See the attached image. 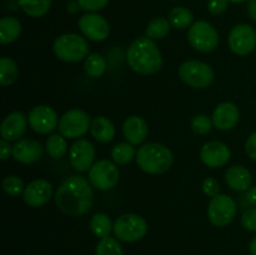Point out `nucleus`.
Segmentation results:
<instances>
[{"label": "nucleus", "instance_id": "nucleus-8", "mask_svg": "<svg viewBox=\"0 0 256 255\" xmlns=\"http://www.w3.org/2000/svg\"><path fill=\"white\" fill-rule=\"evenodd\" d=\"M92 126L90 116L80 109H72L65 112L59 120L60 134L68 139H78L88 132Z\"/></svg>", "mask_w": 256, "mask_h": 255}, {"label": "nucleus", "instance_id": "nucleus-44", "mask_svg": "<svg viewBox=\"0 0 256 255\" xmlns=\"http://www.w3.org/2000/svg\"><path fill=\"white\" fill-rule=\"evenodd\" d=\"M229 2H246V0H229Z\"/></svg>", "mask_w": 256, "mask_h": 255}, {"label": "nucleus", "instance_id": "nucleus-26", "mask_svg": "<svg viewBox=\"0 0 256 255\" xmlns=\"http://www.w3.org/2000/svg\"><path fill=\"white\" fill-rule=\"evenodd\" d=\"M85 72L89 75L90 78H100L104 75L105 70H106V62L102 58V55L98 54V52H92L86 56L84 62Z\"/></svg>", "mask_w": 256, "mask_h": 255}, {"label": "nucleus", "instance_id": "nucleus-24", "mask_svg": "<svg viewBox=\"0 0 256 255\" xmlns=\"http://www.w3.org/2000/svg\"><path fill=\"white\" fill-rule=\"evenodd\" d=\"M90 230L98 238L110 236V232H114V224L112 219L104 212H96L90 219Z\"/></svg>", "mask_w": 256, "mask_h": 255}, {"label": "nucleus", "instance_id": "nucleus-13", "mask_svg": "<svg viewBox=\"0 0 256 255\" xmlns=\"http://www.w3.org/2000/svg\"><path fill=\"white\" fill-rule=\"evenodd\" d=\"M95 159V148L89 140L79 139L72 145L69 152L70 165L79 172L90 170Z\"/></svg>", "mask_w": 256, "mask_h": 255}, {"label": "nucleus", "instance_id": "nucleus-31", "mask_svg": "<svg viewBox=\"0 0 256 255\" xmlns=\"http://www.w3.org/2000/svg\"><path fill=\"white\" fill-rule=\"evenodd\" d=\"M46 152L54 159H59L65 155L68 150V144L65 138L62 134H54L48 138L46 140Z\"/></svg>", "mask_w": 256, "mask_h": 255}, {"label": "nucleus", "instance_id": "nucleus-19", "mask_svg": "<svg viewBox=\"0 0 256 255\" xmlns=\"http://www.w3.org/2000/svg\"><path fill=\"white\" fill-rule=\"evenodd\" d=\"M28 118L22 112H14L8 115L0 128V134L6 142H18L24 135L28 126Z\"/></svg>", "mask_w": 256, "mask_h": 255}, {"label": "nucleus", "instance_id": "nucleus-23", "mask_svg": "<svg viewBox=\"0 0 256 255\" xmlns=\"http://www.w3.org/2000/svg\"><path fill=\"white\" fill-rule=\"evenodd\" d=\"M22 34V24L16 18L5 16L0 20V42L10 44Z\"/></svg>", "mask_w": 256, "mask_h": 255}, {"label": "nucleus", "instance_id": "nucleus-12", "mask_svg": "<svg viewBox=\"0 0 256 255\" xmlns=\"http://www.w3.org/2000/svg\"><path fill=\"white\" fill-rule=\"evenodd\" d=\"M30 128L39 134H50L59 126L58 114L48 105H36L29 112Z\"/></svg>", "mask_w": 256, "mask_h": 255}, {"label": "nucleus", "instance_id": "nucleus-18", "mask_svg": "<svg viewBox=\"0 0 256 255\" xmlns=\"http://www.w3.org/2000/svg\"><path fill=\"white\" fill-rule=\"evenodd\" d=\"M239 108L234 102H225L218 105L212 112V124L219 130H230L239 122Z\"/></svg>", "mask_w": 256, "mask_h": 255}, {"label": "nucleus", "instance_id": "nucleus-2", "mask_svg": "<svg viewBox=\"0 0 256 255\" xmlns=\"http://www.w3.org/2000/svg\"><path fill=\"white\" fill-rule=\"evenodd\" d=\"M126 62L135 72L156 74L162 66V56L158 45L148 36H140L132 42L126 52Z\"/></svg>", "mask_w": 256, "mask_h": 255}, {"label": "nucleus", "instance_id": "nucleus-22", "mask_svg": "<svg viewBox=\"0 0 256 255\" xmlns=\"http://www.w3.org/2000/svg\"><path fill=\"white\" fill-rule=\"evenodd\" d=\"M90 132L99 142H110L115 136L114 124L105 116H98L92 122Z\"/></svg>", "mask_w": 256, "mask_h": 255}, {"label": "nucleus", "instance_id": "nucleus-38", "mask_svg": "<svg viewBox=\"0 0 256 255\" xmlns=\"http://www.w3.org/2000/svg\"><path fill=\"white\" fill-rule=\"evenodd\" d=\"M228 4H229V0H209L208 9L212 14L219 15L228 9Z\"/></svg>", "mask_w": 256, "mask_h": 255}, {"label": "nucleus", "instance_id": "nucleus-4", "mask_svg": "<svg viewBox=\"0 0 256 255\" xmlns=\"http://www.w3.org/2000/svg\"><path fill=\"white\" fill-rule=\"evenodd\" d=\"M52 50L56 58L62 62H76L86 59L89 55V42L82 35L68 32L55 39Z\"/></svg>", "mask_w": 256, "mask_h": 255}, {"label": "nucleus", "instance_id": "nucleus-5", "mask_svg": "<svg viewBox=\"0 0 256 255\" xmlns=\"http://www.w3.org/2000/svg\"><path fill=\"white\" fill-rule=\"evenodd\" d=\"M148 224L142 216L138 214L120 215L114 222V235L124 242H135L145 236Z\"/></svg>", "mask_w": 256, "mask_h": 255}, {"label": "nucleus", "instance_id": "nucleus-20", "mask_svg": "<svg viewBox=\"0 0 256 255\" xmlns=\"http://www.w3.org/2000/svg\"><path fill=\"white\" fill-rule=\"evenodd\" d=\"M122 132L124 136L130 144L132 145H139L144 142V140L148 138V124L142 118L136 116H130L125 120L124 125H122Z\"/></svg>", "mask_w": 256, "mask_h": 255}, {"label": "nucleus", "instance_id": "nucleus-29", "mask_svg": "<svg viewBox=\"0 0 256 255\" xmlns=\"http://www.w3.org/2000/svg\"><path fill=\"white\" fill-rule=\"evenodd\" d=\"M170 22L166 20L165 18H154L152 20H150V22L148 24L146 30H145V34L150 39H164L170 32Z\"/></svg>", "mask_w": 256, "mask_h": 255}, {"label": "nucleus", "instance_id": "nucleus-41", "mask_svg": "<svg viewBox=\"0 0 256 255\" xmlns=\"http://www.w3.org/2000/svg\"><path fill=\"white\" fill-rule=\"evenodd\" d=\"M246 200L252 205H255L256 206V186L250 188L246 192Z\"/></svg>", "mask_w": 256, "mask_h": 255}, {"label": "nucleus", "instance_id": "nucleus-7", "mask_svg": "<svg viewBox=\"0 0 256 255\" xmlns=\"http://www.w3.org/2000/svg\"><path fill=\"white\" fill-rule=\"evenodd\" d=\"M188 40L198 52H210L219 45V34L210 22L199 20L190 26Z\"/></svg>", "mask_w": 256, "mask_h": 255}, {"label": "nucleus", "instance_id": "nucleus-11", "mask_svg": "<svg viewBox=\"0 0 256 255\" xmlns=\"http://www.w3.org/2000/svg\"><path fill=\"white\" fill-rule=\"evenodd\" d=\"M229 46L232 52L245 56L256 48V32L248 24H239L232 29L229 34Z\"/></svg>", "mask_w": 256, "mask_h": 255}, {"label": "nucleus", "instance_id": "nucleus-27", "mask_svg": "<svg viewBox=\"0 0 256 255\" xmlns=\"http://www.w3.org/2000/svg\"><path fill=\"white\" fill-rule=\"evenodd\" d=\"M192 12L184 6H176L170 10L169 22L176 29H186L192 25Z\"/></svg>", "mask_w": 256, "mask_h": 255}, {"label": "nucleus", "instance_id": "nucleus-32", "mask_svg": "<svg viewBox=\"0 0 256 255\" xmlns=\"http://www.w3.org/2000/svg\"><path fill=\"white\" fill-rule=\"evenodd\" d=\"M95 255H124L120 242L114 238H102L98 242Z\"/></svg>", "mask_w": 256, "mask_h": 255}, {"label": "nucleus", "instance_id": "nucleus-36", "mask_svg": "<svg viewBox=\"0 0 256 255\" xmlns=\"http://www.w3.org/2000/svg\"><path fill=\"white\" fill-rule=\"evenodd\" d=\"M202 192L210 198H214L220 194V184L216 179L214 178H206L202 182Z\"/></svg>", "mask_w": 256, "mask_h": 255}, {"label": "nucleus", "instance_id": "nucleus-6", "mask_svg": "<svg viewBox=\"0 0 256 255\" xmlns=\"http://www.w3.org/2000/svg\"><path fill=\"white\" fill-rule=\"evenodd\" d=\"M179 76L189 86L205 89L214 82V70L206 62L188 60L180 65Z\"/></svg>", "mask_w": 256, "mask_h": 255}, {"label": "nucleus", "instance_id": "nucleus-39", "mask_svg": "<svg viewBox=\"0 0 256 255\" xmlns=\"http://www.w3.org/2000/svg\"><path fill=\"white\" fill-rule=\"evenodd\" d=\"M245 150L252 160H256V132L248 138L246 142H245Z\"/></svg>", "mask_w": 256, "mask_h": 255}, {"label": "nucleus", "instance_id": "nucleus-14", "mask_svg": "<svg viewBox=\"0 0 256 255\" xmlns=\"http://www.w3.org/2000/svg\"><path fill=\"white\" fill-rule=\"evenodd\" d=\"M79 29L92 42H102L110 34L109 22L104 16L98 14H84L79 19Z\"/></svg>", "mask_w": 256, "mask_h": 255}, {"label": "nucleus", "instance_id": "nucleus-33", "mask_svg": "<svg viewBox=\"0 0 256 255\" xmlns=\"http://www.w3.org/2000/svg\"><path fill=\"white\" fill-rule=\"evenodd\" d=\"M2 189L10 196H18L22 192H24L25 186L22 180L19 176H15V175H9V176L5 178L2 180Z\"/></svg>", "mask_w": 256, "mask_h": 255}, {"label": "nucleus", "instance_id": "nucleus-34", "mask_svg": "<svg viewBox=\"0 0 256 255\" xmlns=\"http://www.w3.org/2000/svg\"><path fill=\"white\" fill-rule=\"evenodd\" d=\"M212 119H210L208 115L199 114L192 119V132L199 135H205L210 132L212 128Z\"/></svg>", "mask_w": 256, "mask_h": 255}, {"label": "nucleus", "instance_id": "nucleus-25", "mask_svg": "<svg viewBox=\"0 0 256 255\" xmlns=\"http://www.w3.org/2000/svg\"><path fill=\"white\" fill-rule=\"evenodd\" d=\"M19 6L32 18L44 16L52 6V0H18Z\"/></svg>", "mask_w": 256, "mask_h": 255}, {"label": "nucleus", "instance_id": "nucleus-42", "mask_svg": "<svg viewBox=\"0 0 256 255\" xmlns=\"http://www.w3.org/2000/svg\"><path fill=\"white\" fill-rule=\"evenodd\" d=\"M248 12H249L250 18L256 22V0H249V2H248Z\"/></svg>", "mask_w": 256, "mask_h": 255}, {"label": "nucleus", "instance_id": "nucleus-37", "mask_svg": "<svg viewBox=\"0 0 256 255\" xmlns=\"http://www.w3.org/2000/svg\"><path fill=\"white\" fill-rule=\"evenodd\" d=\"M109 0H78V4L85 12H98L106 6Z\"/></svg>", "mask_w": 256, "mask_h": 255}, {"label": "nucleus", "instance_id": "nucleus-1", "mask_svg": "<svg viewBox=\"0 0 256 255\" xmlns=\"http://www.w3.org/2000/svg\"><path fill=\"white\" fill-rule=\"evenodd\" d=\"M92 185L80 175L65 179L56 190L55 202L60 212L72 216L84 215L92 209L94 202Z\"/></svg>", "mask_w": 256, "mask_h": 255}, {"label": "nucleus", "instance_id": "nucleus-9", "mask_svg": "<svg viewBox=\"0 0 256 255\" xmlns=\"http://www.w3.org/2000/svg\"><path fill=\"white\" fill-rule=\"evenodd\" d=\"M236 214V204L234 199L226 194H219L212 198L208 206V218L215 226H225L234 220Z\"/></svg>", "mask_w": 256, "mask_h": 255}, {"label": "nucleus", "instance_id": "nucleus-10", "mask_svg": "<svg viewBox=\"0 0 256 255\" xmlns=\"http://www.w3.org/2000/svg\"><path fill=\"white\" fill-rule=\"evenodd\" d=\"M119 169L110 160H99L89 170V182L95 189H112L119 182Z\"/></svg>", "mask_w": 256, "mask_h": 255}, {"label": "nucleus", "instance_id": "nucleus-30", "mask_svg": "<svg viewBox=\"0 0 256 255\" xmlns=\"http://www.w3.org/2000/svg\"><path fill=\"white\" fill-rule=\"evenodd\" d=\"M135 158V149L130 142H119L112 150V159L116 164H128Z\"/></svg>", "mask_w": 256, "mask_h": 255}, {"label": "nucleus", "instance_id": "nucleus-43", "mask_svg": "<svg viewBox=\"0 0 256 255\" xmlns=\"http://www.w3.org/2000/svg\"><path fill=\"white\" fill-rule=\"evenodd\" d=\"M249 252L252 255H256V236H254L252 239L249 244Z\"/></svg>", "mask_w": 256, "mask_h": 255}, {"label": "nucleus", "instance_id": "nucleus-21", "mask_svg": "<svg viewBox=\"0 0 256 255\" xmlns=\"http://www.w3.org/2000/svg\"><path fill=\"white\" fill-rule=\"evenodd\" d=\"M225 180L230 189L235 192H248L252 188V178L249 170L242 165H234L226 170Z\"/></svg>", "mask_w": 256, "mask_h": 255}, {"label": "nucleus", "instance_id": "nucleus-40", "mask_svg": "<svg viewBox=\"0 0 256 255\" xmlns=\"http://www.w3.org/2000/svg\"><path fill=\"white\" fill-rule=\"evenodd\" d=\"M0 152H2V158L0 159L5 160L12 152V146H10L9 142H6L5 139L0 140Z\"/></svg>", "mask_w": 256, "mask_h": 255}, {"label": "nucleus", "instance_id": "nucleus-3", "mask_svg": "<svg viewBox=\"0 0 256 255\" xmlns=\"http://www.w3.org/2000/svg\"><path fill=\"white\" fill-rule=\"evenodd\" d=\"M174 156L169 148L159 142L142 145L136 154V162L140 169L149 174H162L172 168Z\"/></svg>", "mask_w": 256, "mask_h": 255}, {"label": "nucleus", "instance_id": "nucleus-16", "mask_svg": "<svg viewBox=\"0 0 256 255\" xmlns=\"http://www.w3.org/2000/svg\"><path fill=\"white\" fill-rule=\"evenodd\" d=\"M200 159L209 168L224 166L230 160V149L224 142H208L200 150Z\"/></svg>", "mask_w": 256, "mask_h": 255}, {"label": "nucleus", "instance_id": "nucleus-28", "mask_svg": "<svg viewBox=\"0 0 256 255\" xmlns=\"http://www.w3.org/2000/svg\"><path fill=\"white\" fill-rule=\"evenodd\" d=\"M19 75L16 62L10 58H2L0 59V84L8 86L16 80Z\"/></svg>", "mask_w": 256, "mask_h": 255}, {"label": "nucleus", "instance_id": "nucleus-35", "mask_svg": "<svg viewBox=\"0 0 256 255\" xmlns=\"http://www.w3.org/2000/svg\"><path fill=\"white\" fill-rule=\"evenodd\" d=\"M242 224L249 232H256V208H249L242 216Z\"/></svg>", "mask_w": 256, "mask_h": 255}, {"label": "nucleus", "instance_id": "nucleus-15", "mask_svg": "<svg viewBox=\"0 0 256 255\" xmlns=\"http://www.w3.org/2000/svg\"><path fill=\"white\" fill-rule=\"evenodd\" d=\"M52 195V186L45 179H38L29 182L22 192V199L29 206L39 208L46 204Z\"/></svg>", "mask_w": 256, "mask_h": 255}, {"label": "nucleus", "instance_id": "nucleus-17", "mask_svg": "<svg viewBox=\"0 0 256 255\" xmlns=\"http://www.w3.org/2000/svg\"><path fill=\"white\" fill-rule=\"evenodd\" d=\"M12 158L22 164H32L42 156V146L38 140L20 139L12 146Z\"/></svg>", "mask_w": 256, "mask_h": 255}]
</instances>
